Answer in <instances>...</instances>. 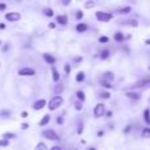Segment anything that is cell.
Segmentation results:
<instances>
[{"mask_svg":"<svg viewBox=\"0 0 150 150\" xmlns=\"http://www.w3.org/2000/svg\"><path fill=\"white\" fill-rule=\"evenodd\" d=\"M62 104H63V98L61 95H55V96H53V98L50 99L47 108H49L50 111H55V109H58Z\"/></svg>","mask_w":150,"mask_h":150,"instance_id":"1","label":"cell"},{"mask_svg":"<svg viewBox=\"0 0 150 150\" xmlns=\"http://www.w3.org/2000/svg\"><path fill=\"white\" fill-rule=\"evenodd\" d=\"M95 16L99 21H101V23H109V21L113 18V15H112V13L103 12V11H98V12L95 13Z\"/></svg>","mask_w":150,"mask_h":150,"instance_id":"2","label":"cell"},{"mask_svg":"<svg viewBox=\"0 0 150 150\" xmlns=\"http://www.w3.org/2000/svg\"><path fill=\"white\" fill-rule=\"evenodd\" d=\"M42 136L50 141H59V137H58L57 132L53 129H45L44 132H42Z\"/></svg>","mask_w":150,"mask_h":150,"instance_id":"3","label":"cell"},{"mask_svg":"<svg viewBox=\"0 0 150 150\" xmlns=\"http://www.w3.org/2000/svg\"><path fill=\"white\" fill-rule=\"evenodd\" d=\"M104 113H105V105L103 103L96 104L95 108H93V116L99 119V117H103Z\"/></svg>","mask_w":150,"mask_h":150,"instance_id":"4","label":"cell"},{"mask_svg":"<svg viewBox=\"0 0 150 150\" xmlns=\"http://www.w3.org/2000/svg\"><path fill=\"white\" fill-rule=\"evenodd\" d=\"M17 74L20 75V76H34V75H36V71H34V69H32V67H23L17 71Z\"/></svg>","mask_w":150,"mask_h":150,"instance_id":"5","label":"cell"},{"mask_svg":"<svg viewBox=\"0 0 150 150\" xmlns=\"http://www.w3.org/2000/svg\"><path fill=\"white\" fill-rule=\"evenodd\" d=\"M21 18V15L18 12H8L5 13V20H8L9 23H16Z\"/></svg>","mask_w":150,"mask_h":150,"instance_id":"6","label":"cell"},{"mask_svg":"<svg viewBox=\"0 0 150 150\" xmlns=\"http://www.w3.org/2000/svg\"><path fill=\"white\" fill-rule=\"evenodd\" d=\"M119 24L124 26H133V28H137L138 26V21L134 20V18H132V20H121Z\"/></svg>","mask_w":150,"mask_h":150,"instance_id":"7","label":"cell"},{"mask_svg":"<svg viewBox=\"0 0 150 150\" xmlns=\"http://www.w3.org/2000/svg\"><path fill=\"white\" fill-rule=\"evenodd\" d=\"M45 105H46V100H45V99H40V100H37L36 103L33 104V109L34 111H40V109H42Z\"/></svg>","mask_w":150,"mask_h":150,"instance_id":"8","label":"cell"},{"mask_svg":"<svg viewBox=\"0 0 150 150\" xmlns=\"http://www.w3.org/2000/svg\"><path fill=\"white\" fill-rule=\"evenodd\" d=\"M44 59H45V62L46 63H49V65H52V66H54V63H55V58L53 57V55H50V54H47V53H45L44 55Z\"/></svg>","mask_w":150,"mask_h":150,"instance_id":"9","label":"cell"},{"mask_svg":"<svg viewBox=\"0 0 150 150\" xmlns=\"http://www.w3.org/2000/svg\"><path fill=\"white\" fill-rule=\"evenodd\" d=\"M55 20H57V23L61 24V25H66L69 18H67V16H66V15H59V16H57V18H55Z\"/></svg>","mask_w":150,"mask_h":150,"instance_id":"10","label":"cell"},{"mask_svg":"<svg viewBox=\"0 0 150 150\" xmlns=\"http://www.w3.org/2000/svg\"><path fill=\"white\" fill-rule=\"evenodd\" d=\"M113 79H115V74L112 73V71H107V73H104V75H103V80H107V82L111 83Z\"/></svg>","mask_w":150,"mask_h":150,"instance_id":"11","label":"cell"},{"mask_svg":"<svg viewBox=\"0 0 150 150\" xmlns=\"http://www.w3.org/2000/svg\"><path fill=\"white\" fill-rule=\"evenodd\" d=\"M75 29H76V32H78V33H84V32L88 29V26L86 25L84 23H79V24H78V25H76V28H75Z\"/></svg>","mask_w":150,"mask_h":150,"instance_id":"12","label":"cell"},{"mask_svg":"<svg viewBox=\"0 0 150 150\" xmlns=\"http://www.w3.org/2000/svg\"><path fill=\"white\" fill-rule=\"evenodd\" d=\"M125 95H127V98L132 99V100H140V98H141V95H138L137 92H132V91H129V92H127V93H125Z\"/></svg>","mask_w":150,"mask_h":150,"instance_id":"13","label":"cell"},{"mask_svg":"<svg viewBox=\"0 0 150 150\" xmlns=\"http://www.w3.org/2000/svg\"><path fill=\"white\" fill-rule=\"evenodd\" d=\"M52 74H53V80H54V82H58V80H59V73H58V70L54 67V66H52Z\"/></svg>","mask_w":150,"mask_h":150,"instance_id":"14","label":"cell"},{"mask_svg":"<svg viewBox=\"0 0 150 150\" xmlns=\"http://www.w3.org/2000/svg\"><path fill=\"white\" fill-rule=\"evenodd\" d=\"M113 38H115V41L116 42H122L124 41V34H122L121 32H116L115 36H113Z\"/></svg>","mask_w":150,"mask_h":150,"instance_id":"15","label":"cell"},{"mask_svg":"<svg viewBox=\"0 0 150 150\" xmlns=\"http://www.w3.org/2000/svg\"><path fill=\"white\" fill-rule=\"evenodd\" d=\"M144 120L148 125H150V109H145L144 111Z\"/></svg>","mask_w":150,"mask_h":150,"instance_id":"16","label":"cell"},{"mask_svg":"<svg viewBox=\"0 0 150 150\" xmlns=\"http://www.w3.org/2000/svg\"><path fill=\"white\" fill-rule=\"evenodd\" d=\"M49 121H50V116H49V115H45L44 119L40 121V127H45L46 124H49Z\"/></svg>","mask_w":150,"mask_h":150,"instance_id":"17","label":"cell"},{"mask_svg":"<svg viewBox=\"0 0 150 150\" xmlns=\"http://www.w3.org/2000/svg\"><path fill=\"white\" fill-rule=\"evenodd\" d=\"M3 138H4V140H12V138H16V134L15 133H9V132H7V133H4V134H3Z\"/></svg>","mask_w":150,"mask_h":150,"instance_id":"18","label":"cell"},{"mask_svg":"<svg viewBox=\"0 0 150 150\" xmlns=\"http://www.w3.org/2000/svg\"><path fill=\"white\" fill-rule=\"evenodd\" d=\"M142 137L144 138H150V128L149 127H145L142 129Z\"/></svg>","mask_w":150,"mask_h":150,"instance_id":"19","label":"cell"},{"mask_svg":"<svg viewBox=\"0 0 150 150\" xmlns=\"http://www.w3.org/2000/svg\"><path fill=\"white\" fill-rule=\"evenodd\" d=\"M130 11H132L130 7H124V8H121V9H119L117 12H119L120 15H127V13H130Z\"/></svg>","mask_w":150,"mask_h":150,"instance_id":"20","label":"cell"},{"mask_svg":"<svg viewBox=\"0 0 150 150\" xmlns=\"http://www.w3.org/2000/svg\"><path fill=\"white\" fill-rule=\"evenodd\" d=\"M84 78H86L84 73H83V71H79V73L76 74V78H75V80H76V82H83V80H84Z\"/></svg>","mask_w":150,"mask_h":150,"instance_id":"21","label":"cell"},{"mask_svg":"<svg viewBox=\"0 0 150 150\" xmlns=\"http://www.w3.org/2000/svg\"><path fill=\"white\" fill-rule=\"evenodd\" d=\"M109 55H111L109 50H103V52L100 53V58H101V59H107V58H109Z\"/></svg>","mask_w":150,"mask_h":150,"instance_id":"22","label":"cell"},{"mask_svg":"<svg viewBox=\"0 0 150 150\" xmlns=\"http://www.w3.org/2000/svg\"><path fill=\"white\" fill-rule=\"evenodd\" d=\"M96 5V3L93 1V0H90V1H86L84 3V8H87V9H90V8H93Z\"/></svg>","mask_w":150,"mask_h":150,"instance_id":"23","label":"cell"},{"mask_svg":"<svg viewBox=\"0 0 150 150\" xmlns=\"http://www.w3.org/2000/svg\"><path fill=\"white\" fill-rule=\"evenodd\" d=\"M63 91V86L62 84H57L54 87V92H55V95H59L61 92H62Z\"/></svg>","mask_w":150,"mask_h":150,"instance_id":"24","label":"cell"},{"mask_svg":"<svg viewBox=\"0 0 150 150\" xmlns=\"http://www.w3.org/2000/svg\"><path fill=\"white\" fill-rule=\"evenodd\" d=\"M76 98L79 99L80 101H84V100H86V95H84V92H83V91H78V92H76Z\"/></svg>","mask_w":150,"mask_h":150,"instance_id":"25","label":"cell"},{"mask_svg":"<svg viewBox=\"0 0 150 150\" xmlns=\"http://www.w3.org/2000/svg\"><path fill=\"white\" fill-rule=\"evenodd\" d=\"M34 150H47V146L45 145L44 142H38L37 144V146H36V149Z\"/></svg>","mask_w":150,"mask_h":150,"instance_id":"26","label":"cell"},{"mask_svg":"<svg viewBox=\"0 0 150 150\" xmlns=\"http://www.w3.org/2000/svg\"><path fill=\"white\" fill-rule=\"evenodd\" d=\"M44 13H45V16H47V17H52V16H54V11L50 9V8L45 9V11H44Z\"/></svg>","mask_w":150,"mask_h":150,"instance_id":"27","label":"cell"},{"mask_svg":"<svg viewBox=\"0 0 150 150\" xmlns=\"http://www.w3.org/2000/svg\"><path fill=\"white\" fill-rule=\"evenodd\" d=\"M100 83H101V86H103V87H105V88H112V84H111L109 82H107V80H103V79H101Z\"/></svg>","mask_w":150,"mask_h":150,"instance_id":"28","label":"cell"},{"mask_svg":"<svg viewBox=\"0 0 150 150\" xmlns=\"http://www.w3.org/2000/svg\"><path fill=\"white\" fill-rule=\"evenodd\" d=\"M99 96H100L101 99H109V98H111V93L107 92V91H104V92H100V95H99Z\"/></svg>","mask_w":150,"mask_h":150,"instance_id":"29","label":"cell"},{"mask_svg":"<svg viewBox=\"0 0 150 150\" xmlns=\"http://www.w3.org/2000/svg\"><path fill=\"white\" fill-rule=\"evenodd\" d=\"M0 116H4V117L11 116V111H8V109H3V111H0Z\"/></svg>","mask_w":150,"mask_h":150,"instance_id":"30","label":"cell"},{"mask_svg":"<svg viewBox=\"0 0 150 150\" xmlns=\"http://www.w3.org/2000/svg\"><path fill=\"white\" fill-rule=\"evenodd\" d=\"M99 42H100V44H107V42H109V38L107 36H101L100 38H99Z\"/></svg>","mask_w":150,"mask_h":150,"instance_id":"31","label":"cell"},{"mask_svg":"<svg viewBox=\"0 0 150 150\" xmlns=\"http://www.w3.org/2000/svg\"><path fill=\"white\" fill-rule=\"evenodd\" d=\"M8 145H9V141H8V140H4V138H3V140H0V146L5 148V146H8Z\"/></svg>","mask_w":150,"mask_h":150,"instance_id":"32","label":"cell"},{"mask_svg":"<svg viewBox=\"0 0 150 150\" xmlns=\"http://www.w3.org/2000/svg\"><path fill=\"white\" fill-rule=\"evenodd\" d=\"M82 108H83L82 103H80V101H76V103H75V109H76V111H80Z\"/></svg>","mask_w":150,"mask_h":150,"instance_id":"33","label":"cell"},{"mask_svg":"<svg viewBox=\"0 0 150 150\" xmlns=\"http://www.w3.org/2000/svg\"><path fill=\"white\" fill-rule=\"evenodd\" d=\"M130 130H132V125H127V128L124 129V133L127 134V133H129Z\"/></svg>","mask_w":150,"mask_h":150,"instance_id":"34","label":"cell"},{"mask_svg":"<svg viewBox=\"0 0 150 150\" xmlns=\"http://www.w3.org/2000/svg\"><path fill=\"white\" fill-rule=\"evenodd\" d=\"M82 17H83V12H82V11H78V12H76V18H78V20H80Z\"/></svg>","mask_w":150,"mask_h":150,"instance_id":"35","label":"cell"},{"mask_svg":"<svg viewBox=\"0 0 150 150\" xmlns=\"http://www.w3.org/2000/svg\"><path fill=\"white\" fill-rule=\"evenodd\" d=\"M65 73H66V75L70 74V65H66L65 66Z\"/></svg>","mask_w":150,"mask_h":150,"instance_id":"36","label":"cell"},{"mask_svg":"<svg viewBox=\"0 0 150 150\" xmlns=\"http://www.w3.org/2000/svg\"><path fill=\"white\" fill-rule=\"evenodd\" d=\"M28 128H29V125L26 124V122H24V124H21V129H23V130H26V129H28Z\"/></svg>","mask_w":150,"mask_h":150,"instance_id":"37","label":"cell"},{"mask_svg":"<svg viewBox=\"0 0 150 150\" xmlns=\"http://www.w3.org/2000/svg\"><path fill=\"white\" fill-rule=\"evenodd\" d=\"M83 132V124H82V122H79V128H78V133H79V134H80V133H82Z\"/></svg>","mask_w":150,"mask_h":150,"instance_id":"38","label":"cell"},{"mask_svg":"<svg viewBox=\"0 0 150 150\" xmlns=\"http://www.w3.org/2000/svg\"><path fill=\"white\" fill-rule=\"evenodd\" d=\"M7 8V4L5 3H0V11H4Z\"/></svg>","mask_w":150,"mask_h":150,"instance_id":"39","label":"cell"},{"mask_svg":"<svg viewBox=\"0 0 150 150\" xmlns=\"http://www.w3.org/2000/svg\"><path fill=\"white\" fill-rule=\"evenodd\" d=\"M50 150H62V148H61V146H53Z\"/></svg>","mask_w":150,"mask_h":150,"instance_id":"40","label":"cell"},{"mask_svg":"<svg viewBox=\"0 0 150 150\" xmlns=\"http://www.w3.org/2000/svg\"><path fill=\"white\" fill-rule=\"evenodd\" d=\"M57 121H58V124H63V119H62V117H58Z\"/></svg>","mask_w":150,"mask_h":150,"instance_id":"41","label":"cell"},{"mask_svg":"<svg viewBox=\"0 0 150 150\" xmlns=\"http://www.w3.org/2000/svg\"><path fill=\"white\" fill-rule=\"evenodd\" d=\"M21 117H24V119H25V117H28V113H26V112L24 111L23 113H21Z\"/></svg>","mask_w":150,"mask_h":150,"instance_id":"42","label":"cell"},{"mask_svg":"<svg viewBox=\"0 0 150 150\" xmlns=\"http://www.w3.org/2000/svg\"><path fill=\"white\" fill-rule=\"evenodd\" d=\"M105 115H107V117H112V111H108Z\"/></svg>","mask_w":150,"mask_h":150,"instance_id":"43","label":"cell"},{"mask_svg":"<svg viewBox=\"0 0 150 150\" xmlns=\"http://www.w3.org/2000/svg\"><path fill=\"white\" fill-rule=\"evenodd\" d=\"M54 26H55L54 23H50V24H49V28H54Z\"/></svg>","mask_w":150,"mask_h":150,"instance_id":"44","label":"cell"},{"mask_svg":"<svg viewBox=\"0 0 150 150\" xmlns=\"http://www.w3.org/2000/svg\"><path fill=\"white\" fill-rule=\"evenodd\" d=\"M75 61H76V62H80V61H82V58H80V57H76V58H75Z\"/></svg>","mask_w":150,"mask_h":150,"instance_id":"45","label":"cell"},{"mask_svg":"<svg viewBox=\"0 0 150 150\" xmlns=\"http://www.w3.org/2000/svg\"><path fill=\"white\" fill-rule=\"evenodd\" d=\"M63 4H65V5H67V4H70V0H66V1H63Z\"/></svg>","mask_w":150,"mask_h":150,"instance_id":"46","label":"cell"},{"mask_svg":"<svg viewBox=\"0 0 150 150\" xmlns=\"http://www.w3.org/2000/svg\"><path fill=\"white\" fill-rule=\"evenodd\" d=\"M145 44H146V45H150V38L146 40V41H145Z\"/></svg>","mask_w":150,"mask_h":150,"instance_id":"47","label":"cell"},{"mask_svg":"<svg viewBox=\"0 0 150 150\" xmlns=\"http://www.w3.org/2000/svg\"><path fill=\"white\" fill-rule=\"evenodd\" d=\"M4 28H5L4 24H0V29H4Z\"/></svg>","mask_w":150,"mask_h":150,"instance_id":"48","label":"cell"},{"mask_svg":"<svg viewBox=\"0 0 150 150\" xmlns=\"http://www.w3.org/2000/svg\"><path fill=\"white\" fill-rule=\"evenodd\" d=\"M88 150H96L95 148H88Z\"/></svg>","mask_w":150,"mask_h":150,"instance_id":"49","label":"cell"},{"mask_svg":"<svg viewBox=\"0 0 150 150\" xmlns=\"http://www.w3.org/2000/svg\"><path fill=\"white\" fill-rule=\"evenodd\" d=\"M149 71H150V66H149Z\"/></svg>","mask_w":150,"mask_h":150,"instance_id":"50","label":"cell"},{"mask_svg":"<svg viewBox=\"0 0 150 150\" xmlns=\"http://www.w3.org/2000/svg\"><path fill=\"white\" fill-rule=\"evenodd\" d=\"M0 45H1V41H0Z\"/></svg>","mask_w":150,"mask_h":150,"instance_id":"51","label":"cell"},{"mask_svg":"<svg viewBox=\"0 0 150 150\" xmlns=\"http://www.w3.org/2000/svg\"><path fill=\"white\" fill-rule=\"evenodd\" d=\"M75 150H76V149H75Z\"/></svg>","mask_w":150,"mask_h":150,"instance_id":"52","label":"cell"}]
</instances>
